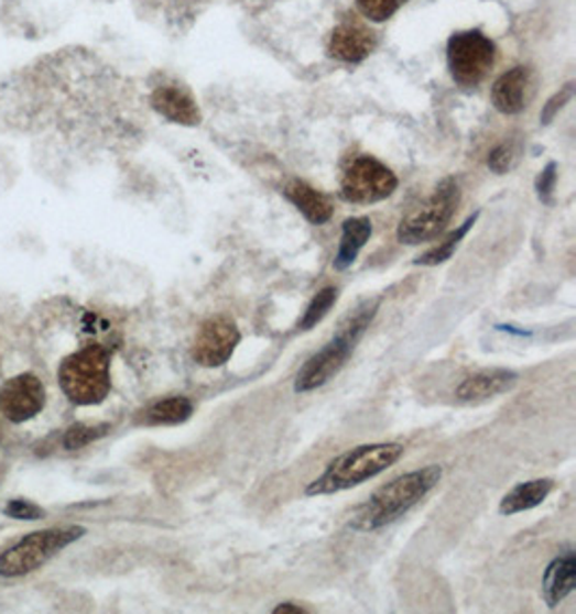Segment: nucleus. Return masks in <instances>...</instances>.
Returning <instances> with one entry per match:
<instances>
[{"instance_id":"nucleus-1","label":"nucleus","mask_w":576,"mask_h":614,"mask_svg":"<svg viewBox=\"0 0 576 614\" xmlns=\"http://www.w3.org/2000/svg\"><path fill=\"white\" fill-rule=\"evenodd\" d=\"M443 470L441 465H427L421 470L406 472L391 483L376 490L366 505L357 512L352 519V530L357 533H373L380 530L400 517H404L415 505L436 487L441 481Z\"/></svg>"},{"instance_id":"nucleus-2","label":"nucleus","mask_w":576,"mask_h":614,"mask_svg":"<svg viewBox=\"0 0 576 614\" xmlns=\"http://www.w3.org/2000/svg\"><path fill=\"white\" fill-rule=\"evenodd\" d=\"M402 456L404 447L398 442H378L350 449L326 465V470L307 485L305 496H328L352 490L389 470Z\"/></svg>"},{"instance_id":"nucleus-3","label":"nucleus","mask_w":576,"mask_h":614,"mask_svg":"<svg viewBox=\"0 0 576 614\" xmlns=\"http://www.w3.org/2000/svg\"><path fill=\"white\" fill-rule=\"evenodd\" d=\"M376 310H378V300L363 303L341 324L339 332L319 352H315L298 371L294 382L296 393H312L344 369V364L352 357L357 343L366 335Z\"/></svg>"},{"instance_id":"nucleus-4","label":"nucleus","mask_w":576,"mask_h":614,"mask_svg":"<svg viewBox=\"0 0 576 614\" xmlns=\"http://www.w3.org/2000/svg\"><path fill=\"white\" fill-rule=\"evenodd\" d=\"M58 382L69 402L78 406L102 404L110 393V354L100 346H89L58 369Z\"/></svg>"},{"instance_id":"nucleus-5","label":"nucleus","mask_w":576,"mask_h":614,"mask_svg":"<svg viewBox=\"0 0 576 614\" xmlns=\"http://www.w3.org/2000/svg\"><path fill=\"white\" fill-rule=\"evenodd\" d=\"M460 204V188L454 177L443 179L432 197L413 209L398 227V240L409 246H417L438 238L452 222Z\"/></svg>"},{"instance_id":"nucleus-6","label":"nucleus","mask_w":576,"mask_h":614,"mask_svg":"<svg viewBox=\"0 0 576 614\" xmlns=\"http://www.w3.org/2000/svg\"><path fill=\"white\" fill-rule=\"evenodd\" d=\"M83 535L85 528L80 526L33 533L0 555V575L13 578V575L31 573L40 569L48 559H53L56 552H61L63 548L80 539Z\"/></svg>"},{"instance_id":"nucleus-7","label":"nucleus","mask_w":576,"mask_h":614,"mask_svg":"<svg viewBox=\"0 0 576 614\" xmlns=\"http://www.w3.org/2000/svg\"><path fill=\"white\" fill-rule=\"evenodd\" d=\"M495 44L481 31H463L447 44V63L452 78L460 87H477L495 65Z\"/></svg>"},{"instance_id":"nucleus-8","label":"nucleus","mask_w":576,"mask_h":614,"mask_svg":"<svg viewBox=\"0 0 576 614\" xmlns=\"http://www.w3.org/2000/svg\"><path fill=\"white\" fill-rule=\"evenodd\" d=\"M395 188V173L371 155L355 157L341 177V199L348 204H378L389 199Z\"/></svg>"},{"instance_id":"nucleus-9","label":"nucleus","mask_w":576,"mask_h":614,"mask_svg":"<svg viewBox=\"0 0 576 614\" xmlns=\"http://www.w3.org/2000/svg\"><path fill=\"white\" fill-rule=\"evenodd\" d=\"M240 330L238 326L218 315V317H210L208 321L202 324L195 343H193V359L202 366H222L227 360L233 357L236 348L240 346Z\"/></svg>"},{"instance_id":"nucleus-10","label":"nucleus","mask_w":576,"mask_h":614,"mask_svg":"<svg viewBox=\"0 0 576 614\" xmlns=\"http://www.w3.org/2000/svg\"><path fill=\"white\" fill-rule=\"evenodd\" d=\"M46 406V391L37 375L24 373L0 386V414L13 423L37 416Z\"/></svg>"},{"instance_id":"nucleus-11","label":"nucleus","mask_w":576,"mask_h":614,"mask_svg":"<svg viewBox=\"0 0 576 614\" xmlns=\"http://www.w3.org/2000/svg\"><path fill=\"white\" fill-rule=\"evenodd\" d=\"M376 48V33L367 26L366 22L346 18L330 35L328 54L344 63H361Z\"/></svg>"},{"instance_id":"nucleus-12","label":"nucleus","mask_w":576,"mask_h":614,"mask_svg":"<svg viewBox=\"0 0 576 614\" xmlns=\"http://www.w3.org/2000/svg\"><path fill=\"white\" fill-rule=\"evenodd\" d=\"M150 103L162 114L164 119L180 123V125H199L202 123V112L199 106L193 100V96L173 83L157 85L150 96Z\"/></svg>"},{"instance_id":"nucleus-13","label":"nucleus","mask_w":576,"mask_h":614,"mask_svg":"<svg viewBox=\"0 0 576 614\" xmlns=\"http://www.w3.org/2000/svg\"><path fill=\"white\" fill-rule=\"evenodd\" d=\"M519 382V375L510 369H486L475 375L463 380V384L456 388V397L465 404L486 402L497 395H503L512 391Z\"/></svg>"},{"instance_id":"nucleus-14","label":"nucleus","mask_w":576,"mask_h":614,"mask_svg":"<svg viewBox=\"0 0 576 614\" xmlns=\"http://www.w3.org/2000/svg\"><path fill=\"white\" fill-rule=\"evenodd\" d=\"M576 586V557L575 552H566L557 557L546 567L542 580V595L548 608H557Z\"/></svg>"},{"instance_id":"nucleus-15","label":"nucleus","mask_w":576,"mask_h":614,"mask_svg":"<svg viewBox=\"0 0 576 614\" xmlns=\"http://www.w3.org/2000/svg\"><path fill=\"white\" fill-rule=\"evenodd\" d=\"M531 87V69L514 67L503 74L492 87V103L503 114H519L526 106V91Z\"/></svg>"},{"instance_id":"nucleus-16","label":"nucleus","mask_w":576,"mask_h":614,"mask_svg":"<svg viewBox=\"0 0 576 614\" xmlns=\"http://www.w3.org/2000/svg\"><path fill=\"white\" fill-rule=\"evenodd\" d=\"M283 195L292 201V204L298 207V211L314 224H324L330 220L333 216V205L330 201L317 193L315 188H312L307 182H301V179H292Z\"/></svg>"},{"instance_id":"nucleus-17","label":"nucleus","mask_w":576,"mask_h":614,"mask_svg":"<svg viewBox=\"0 0 576 614\" xmlns=\"http://www.w3.org/2000/svg\"><path fill=\"white\" fill-rule=\"evenodd\" d=\"M369 238H371V220L369 218H366V216L348 218L341 227L339 251H337L335 261H333L335 270H339V272L348 270L357 261L359 253L363 251Z\"/></svg>"},{"instance_id":"nucleus-18","label":"nucleus","mask_w":576,"mask_h":614,"mask_svg":"<svg viewBox=\"0 0 576 614\" xmlns=\"http://www.w3.org/2000/svg\"><path fill=\"white\" fill-rule=\"evenodd\" d=\"M553 487H555V483L551 479H535V481L521 483L503 496V501L499 505V512H501V515H517V513L535 509L548 498Z\"/></svg>"},{"instance_id":"nucleus-19","label":"nucleus","mask_w":576,"mask_h":614,"mask_svg":"<svg viewBox=\"0 0 576 614\" xmlns=\"http://www.w3.org/2000/svg\"><path fill=\"white\" fill-rule=\"evenodd\" d=\"M195 412V406L188 397H169L152 404L145 412H141V423L157 427V425H180L186 423Z\"/></svg>"},{"instance_id":"nucleus-20","label":"nucleus","mask_w":576,"mask_h":614,"mask_svg":"<svg viewBox=\"0 0 576 614\" xmlns=\"http://www.w3.org/2000/svg\"><path fill=\"white\" fill-rule=\"evenodd\" d=\"M477 218H479V213H472L471 218H467V222L463 224V227H458L445 242H441L438 246H434V249H430L427 253H423V255L415 261L417 265H441V263H445L447 259H452L454 253H456V249L460 246V242L467 238V233L471 231L472 224L477 222Z\"/></svg>"},{"instance_id":"nucleus-21","label":"nucleus","mask_w":576,"mask_h":614,"mask_svg":"<svg viewBox=\"0 0 576 614\" xmlns=\"http://www.w3.org/2000/svg\"><path fill=\"white\" fill-rule=\"evenodd\" d=\"M337 298H339V289H337V287H324L322 292H317L314 296V300L309 303V307L305 310V315H303L298 328H301L303 332L314 330L315 326L328 315V310L335 307Z\"/></svg>"},{"instance_id":"nucleus-22","label":"nucleus","mask_w":576,"mask_h":614,"mask_svg":"<svg viewBox=\"0 0 576 614\" xmlns=\"http://www.w3.org/2000/svg\"><path fill=\"white\" fill-rule=\"evenodd\" d=\"M110 425L106 423H98V425H89V423H76L72 425L65 436H63V447L69 449V451H76V449H83L100 438H105L108 434Z\"/></svg>"},{"instance_id":"nucleus-23","label":"nucleus","mask_w":576,"mask_h":614,"mask_svg":"<svg viewBox=\"0 0 576 614\" xmlns=\"http://www.w3.org/2000/svg\"><path fill=\"white\" fill-rule=\"evenodd\" d=\"M409 0H357L361 13L371 22H384L389 20L400 7H404Z\"/></svg>"},{"instance_id":"nucleus-24","label":"nucleus","mask_w":576,"mask_h":614,"mask_svg":"<svg viewBox=\"0 0 576 614\" xmlns=\"http://www.w3.org/2000/svg\"><path fill=\"white\" fill-rule=\"evenodd\" d=\"M555 184H557V164L548 162V166L540 173L537 182H535V190L540 201L551 204L553 201V193H555Z\"/></svg>"},{"instance_id":"nucleus-25","label":"nucleus","mask_w":576,"mask_h":614,"mask_svg":"<svg viewBox=\"0 0 576 614\" xmlns=\"http://www.w3.org/2000/svg\"><path fill=\"white\" fill-rule=\"evenodd\" d=\"M514 160H517V155H514V147L512 145H499L488 155V166L497 175H503V173H508L514 166Z\"/></svg>"},{"instance_id":"nucleus-26","label":"nucleus","mask_w":576,"mask_h":614,"mask_svg":"<svg viewBox=\"0 0 576 614\" xmlns=\"http://www.w3.org/2000/svg\"><path fill=\"white\" fill-rule=\"evenodd\" d=\"M573 94H575V85H573V83H568V85H566V87H564V89L555 96V98H551V100H548V103H546V106H544V110H542V117H540L544 125H546V123H551V121H553V117H555V114H557V112H559L566 103L573 100Z\"/></svg>"},{"instance_id":"nucleus-27","label":"nucleus","mask_w":576,"mask_h":614,"mask_svg":"<svg viewBox=\"0 0 576 614\" xmlns=\"http://www.w3.org/2000/svg\"><path fill=\"white\" fill-rule=\"evenodd\" d=\"M4 513L9 517H18V519H40L44 517V512L26 501H11L7 507H4Z\"/></svg>"},{"instance_id":"nucleus-28","label":"nucleus","mask_w":576,"mask_h":614,"mask_svg":"<svg viewBox=\"0 0 576 614\" xmlns=\"http://www.w3.org/2000/svg\"><path fill=\"white\" fill-rule=\"evenodd\" d=\"M281 613L303 614V613H307V611H305L303 606H294V604H281V606H276V608H274V614H281Z\"/></svg>"}]
</instances>
